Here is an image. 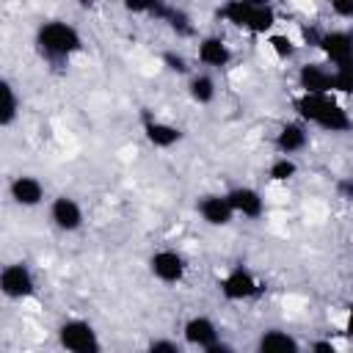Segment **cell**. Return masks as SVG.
Masks as SVG:
<instances>
[{
    "mask_svg": "<svg viewBox=\"0 0 353 353\" xmlns=\"http://www.w3.org/2000/svg\"><path fill=\"white\" fill-rule=\"evenodd\" d=\"M149 273L160 281V284H179L188 273V262L179 251L174 248H160L149 256Z\"/></svg>",
    "mask_w": 353,
    "mask_h": 353,
    "instance_id": "ba28073f",
    "label": "cell"
},
{
    "mask_svg": "<svg viewBox=\"0 0 353 353\" xmlns=\"http://www.w3.org/2000/svg\"><path fill=\"white\" fill-rule=\"evenodd\" d=\"M19 108H22V99L14 88L11 80H0V127H11L19 116Z\"/></svg>",
    "mask_w": 353,
    "mask_h": 353,
    "instance_id": "ffe728a7",
    "label": "cell"
},
{
    "mask_svg": "<svg viewBox=\"0 0 353 353\" xmlns=\"http://www.w3.org/2000/svg\"><path fill=\"white\" fill-rule=\"evenodd\" d=\"M301 94H331L334 91V69L320 61H309L298 69Z\"/></svg>",
    "mask_w": 353,
    "mask_h": 353,
    "instance_id": "9c48e42d",
    "label": "cell"
},
{
    "mask_svg": "<svg viewBox=\"0 0 353 353\" xmlns=\"http://www.w3.org/2000/svg\"><path fill=\"white\" fill-rule=\"evenodd\" d=\"M295 174H298V163H295L292 157H284V154H279V157L270 163V168H268L270 182H290Z\"/></svg>",
    "mask_w": 353,
    "mask_h": 353,
    "instance_id": "603a6c76",
    "label": "cell"
},
{
    "mask_svg": "<svg viewBox=\"0 0 353 353\" xmlns=\"http://www.w3.org/2000/svg\"><path fill=\"white\" fill-rule=\"evenodd\" d=\"M143 138L154 149H171L182 141V130L171 121H163V119H154L152 113H143Z\"/></svg>",
    "mask_w": 353,
    "mask_h": 353,
    "instance_id": "2e32d148",
    "label": "cell"
},
{
    "mask_svg": "<svg viewBox=\"0 0 353 353\" xmlns=\"http://www.w3.org/2000/svg\"><path fill=\"white\" fill-rule=\"evenodd\" d=\"M146 353H182V345L168 336H154V339H149Z\"/></svg>",
    "mask_w": 353,
    "mask_h": 353,
    "instance_id": "484cf974",
    "label": "cell"
},
{
    "mask_svg": "<svg viewBox=\"0 0 353 353\" xmlns=\"http://www.w3.org/2000/svg\"><path fill=\"white\" fill-rule=\"evenodd\" d=\"M218 292L223 301H232V303H240V301H251V298H259L265 292V284L254 276L251 268L245 265H234L232 270L223 273V279L218 281Z\"/></svg>",
    "mask_w": 353,
    "mask_h": 353,
    "instance_id": "5b68a950",
    "label": "cell"
},
{
    "mask_svg": "<svg viewBox=\"0 0 353 353\" xmlns=\"http://www.w3.org/2000/svg\"><path fill=\"white\" fill-rule=\"evenodd\" d=\"M8 196L17 207H25V210H33L44 201V185L39 176L33 174H19L8 182Z\"/></svg>",
    "mask_w": 353,
    "mask_h": 353,
    "instance_id": "7c38bea8",
    "label": "cell"
},
{
    "mask_svg": "<svg viewBox=\"0 0 353 353\" xmlns=\"http://www.w3.org/2000/svg\"><path fill=\"white\" fill-rule=\"evenodd\" d=\"M196 210H199L201 221L210 226H229L234 218V210H232L226 193H204L196 201Z\"/></svg>",
    "mask_w": 353,
    "mask_h": 353,
    "instance_id": "4fadbf2b",
    "label": "cell"
},
{
    "mask_svg": "<svg viewBox=\"0 0 353 353\" xmlns=\"http://www.w3.org/2000/svg\"><path fill=\"white\" fill-rule=\"evenodd\" d=\"M331 69H353V33L347 30H323L317 44Z\"/></svg>",
    "mask_w": 353,
    "mask_h": 353,
    "instance_id": "52a82bcc",
    "label": "cell"
},
{
    "mask_svg": "<svg viewBox=\"0 0 353 353\" xmlns=\"http://www.w3.org/2000/svg\"><path fill=\"white\" fill-rule=\"evenodd\" d=\"M188 94H190V99H193L196 105H210V102L215 99V94H218L212 74H210V72H196V74H190V80H188Z\"/></svg>",
    "mask_w": 353,
    "mask_h": 353,
    "instance_id": "44dd1931",
    "label": "cell"
},
{
    "mask_svg": "<svg viewBox=\"0 0 353 353\" xmlns=\"http://www.w3.org/2000/svg\"><path fill=\"white\" fill-rule=\"evenodd\" d=\"M196 55H199V63L207 66V69H226L232 63V58H234L232 47L221 36H204V39H199Z\"/></svg>",
    "mask_w": 353,
    "mask_h": 353,
    "instance_id": "9a60e30c",
    "label": "cell"
},
{
    "mask_svg": "<svg viewBox=\"0 0 353 353\" xmlns=\"http://www.w3.org/2000/svg\"><path fill=\"white\" fill-rule=\"evenodd\" d=\"M268 47H270L273 55L281 58V61H290V58H295V52H298L295 39L287 36V33H270V36H268Z\"/></svg>",
    "mask_w": 353,
    "mask_h": 353,
    "instance_id": "7402d4cb",
    "label": "cell"
},
{
    "mask_svg": "<svg viewBox=\"0 0 353 353\" xmlns=\"http://www.w3.org/2000/svg\"><path fill=\"white\" fill-rule=\"evenodd\" d=\"M160 61H163V66H165L168 72H174V74H188V72H190L188 58H185L182 52H176V50H165V52L160 55Z\"/></svg>",
    "mask_w": 353,
    "mask_h": 353,
    "instance_id": "cb8c5ba5",
    "label": "cell"
},
{
    "mask_svg": "<svg viewBox=\"0 0 353 353\" xmlns=\"http://www.w3.org/2000/svg\"><path fill=\"white\" fill-rule=\"evenodd\" d=\"M149 17H154V19H160V22H165L176 36H193L196 33V28H193V22H190V17L182 11V8H176V6H168V3H154L152 0V11H149Z\"/></svg>",
    "mask_w": 353,
    "mask_h": 353,
    "instance_id": "ac0fdd59",
    "label": "cell"
},
{
    "mask_svg": "<svg viewBox=\"0 0 353 353\" xmlns=\"http://www.w3.org/2000/svg\"><path fill=\"white\" fill-rule=\"evenodd\" d=\"M331 14L339 19H353V0H331Z\"/></svg>",
    "mask_w": 353,
    "mask_h": 353,
    "instance_id": "4316f807",
    "label": "cell"
},
{
    "mask_svg": "<svg viewBox=\"0 0 353 353\" xmlns=\"http://www.w3.org/2000/svg\"><path fill=\"white\" fill-rule=\"evenodd\" d=\"M295 113H298V121L314 124L325 132L342 135L353 130L350 113L336 102L334 94H301L295 99Z\"/></svg>",
    "mask_w": 353,
    "mask_h": 353,
    "instance_id": "6da1fadb",
    "label": "cell"
},
{
    "mask_svg": "<svg viewBox=\"0 0 353 353\" xmlns=\"http://www.w3.org/2000/svg\"><path fill=\"white\" fill-rule=\"evenodd\" d=\"M0 290L8 301H25L36 292V276L25 262H11L0 270Z\"/></svg>",
    "mask_w": 353,
    "mask_h": 353,
    "instance_id": "8992f818",
    "label": "cell"
},
{
    "mask_svg": "<svg viewBox=\"0 0 353 353\" xmlns=\"http://www.w3.org/2000/svg\"><path fill=\"white\" fill-rule=\"evenodd\" d=\"M50 221H52V226L58 232H66L69 234V232H77L83 226L85 215H83V207L77 204V199H72V196H55L52 204H50Z\"/></svg>",
    "mask_w": 353,
    "mask_h": 353,
    "instance_id": "8fae6325",
    "label": "cell"
},
{
    "mask_svg": "<svg viewBox=\"0 0 353 353\" xmlns=\"http://www.w3.org/2000/svg\"><path fill=\"white\" fill-rule=\"evenodd\" d=\"M218 17L226 19L229 25L256 33V36H270L276 25V8L262 0H229L218 8Z\"/></svg>",
    "mask_w": 353,
    "mask_h": 353,
    "instance_id": "3957f363",
    "label": "cell"
},
{
    "mask_svg": "<svg viewBox=\"0 0 353 353\" xmlns=\"http://www.w3.org/2000/svg\"><path fill=\"white\" fill-rule=\"evenodd\" d=\"M345 334L353 339V303L347 306V314H345Z\"/></svg>",
    "mask_w": 353,
    "mask_h": 353,
    "instance_id": "4dcf8cb0",
    "label": "cell"
},
{
    "mask_svg": "<svg viewBox=\"0 0 353 353\" xmlns=\"http://www.w3.org/2000/svg\"><path fill=\"white\" fill-rule=\"evenodd\" d=\"M182 339H185L188 345L204 350V347H210L212 342H218L221 334H218V325H215L212 317H207V314H193V317H188L185 325H182Z\"/></svg>",
    "mask_w": 353,
    "mask_h": 353,
    "instance_id": "5bb4252c",
    "label": "cell"
},
{
    "mask_svg": "<svg viewBox=\"0 0 353 353\" xmlns=\"http://www.w3.org/2000/svg\"><path fill=\"white\" fill-rule=\"evenodd\" d=\"M331 94L353 97V69H334V91Z\"/></svg>",
    "mask_w": 353,
    "mask_h": 353,
    "instance_id": "d4e9b609",
    "label": "cell"
},
{
    "mask_svg": "<svg viewBox=\"0 0 353 353\" xmlns=\"http://www.w3.org/2000/svg\"><path fill=\"white\" fill-rule=\"evenodd\" d=\"M306 143H309V127L303 121H287L276 132V149L284 157H292V154L303 152Z\"/></svg>",
    "mask_w": 353,
    "mask_h": 353,
    "instance_id": "e0dca14e",
    "label": "cell"
},
{
    "mask_svg": "<svg viewBox=\"0 0 353 353\" xmlns=\"http://www.w3.org/2000/svg\"><path fill=\"white\" fill-rule=\"evenodd\" d=\"M309 353H336V345L331 339H314L312 347H309Z\"/></svg>",
    "mask_w": 353,
    "mask_h": 353,
    "instance_id": "f1b7e54d",
    "label": "cell"
},
{
    "mask_svg": "<svg viewBox=\"0 0 353 353\" xmlns=\"http://www.w3.org/2000/svg\"><path fill=\"white\" fill-rule=\"evenodd\" d=\"M256 353H301V345L292 334L281 328H268L256 339Z\"/></svg>",
    "mask_w": 353,
    "mask_h": 353,
    "instance_id": "d6986e66",
    "label": "cell"
},
{
    "mask_svg": "<svg viewBox=\"0 0 353 353\" xmlns=\"http://www.w3.org/2000/svg\"><path fill=\"white\" fill-rule=\"evenodd\" d=\"M33 44H36L39 55L47 61H69L74 52L83 50V36L72 22L47 19L36 28Z\"/></svg>",
    "mask_w": 353,
    "mask_h": 353,
    "instance_id": "7a4b0ae2",
    "label": "cell"
},
{
    "mask_svg": "<svg viewBox=\"0 0 353 353\" xmlns=\"http://www.w3.org/2000/svg\"><path fill=\"white\" fill-rule=\"evenodd\" d=\"M204 353H237L226 339H218V342H212L210 347H204Z\"/></svg>",
    "mask_w": 353,
    "mask_h": 353,
    "instance_id": "f546056e",
    "label": "cell"
},
{
    "mask_svg": "<svg viewBox=\"0 0 353 353\" xmlns=\"http://www.w3.org/2000/svg\"><path fill=\"white\" fill-rule=\"evenodd\" d=\"M58 345L66 353H102V339L88 320L69 317L58 325Z\"/></svg>",
    "mask_w": 353,
    "mask_h": 353,
    "instance_id": "277c9868",
    "label": "cell"
},
{
    "mask_svg": "<svg viewBox=\"0 0 353 353\" xmlns=\"http://www.w3.org/2000/svg\"><path fill=\"white\" fill-rule=\"evenodd\" d=\"M226 199H229L234 215H243L248 221H256V218L265 215V199L251 185H234V188H229L226 190Z\"/></svg>",
    "mask_w": 353,
    "mask_h": 353,
    "instance_id": "30bf717a",
    "label": "cell"
},
{
    "mask_svg": "<svg viewBox=\"0 0 353 353\" xmlns=\"http://www.w3.org/2000/svg\"><path fill=\"white\" fill-rule=\"evenodd\" d=\"M336 193L345 199V201H353V176H342L336 182Z\"/></svg>",
    "mask_w": 353,
    "mask_h": 353,
    "instance_id": "83f0119b",
    "label": "cell"
}]
</instances>
